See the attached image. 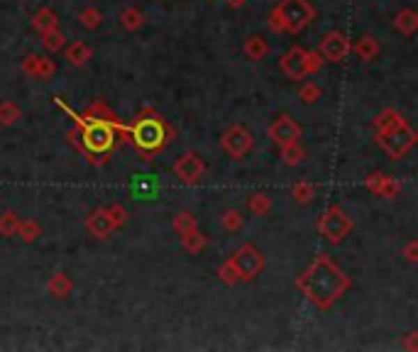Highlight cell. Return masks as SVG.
Wrapping results in <instances>:
<instances>
[{
    "instance_id": "1",
    "label": "cell",
    "mask_w": 418,
    "mask_h": 352,
    "mask_svg": "<svg viewBox=\"0 0 418 352\" xmlns=\"http://www.w3.org/2000/svg\"><path fill=\"white\" fill-rule=\"evenodd\" d=\"M350 286H353L350 277L340 267H335L328 254L316 257L296 279V289L320 311H328L340 296H345Z\"/></svg>"
},
{
    "instance_id": "2",
    "label": "cell",
    "mask_w": 418,
    "mask_h": 352,
    "mask_svg": "<svg viewBox=\"0 0 418 352\" xmlns=\"http://www.w3.org/2000/svg\"><path fill=\"white\" fill-rule=\"evenodd\" d=\"M125 132H130V137L137 144L139 152H157L164 144H169L171 137H174L169 125L162 118H157V115H139L137 123L125 130Z\"/></svg>"
},
{
    "instance_id": "3",
    "label": "cell",
    "mask_w": 418,
    "mask_h": 352,
    "mask_svg": "<svg viewBox=\"0 0 418 352\" xmlns=\"http://www.w3.org/2000/svg\"><path fill=\"white\" fill-rule=\"evenodd\" d=\"M81 123V144L88 154H108L115 147V130L118 125L103 120H79Z\"/></svg>"
},
{
    "instance_id": "4",
    "label": "cell",
    "mask_w": 418,
    "mask_h": 352,
    "mask_svg": "<svg viewBox=\"0 0 418 352\" xmlns=\"http://www.w3.org/2000/svg\"><path fill=\"white\" fill-rule=\"evenodd\" d=\"M416 139H418L416 130L406 120L401 125H396V128L387 130V132H377V144H382V149L392 159H401L406 152H411Z\"/></svg>"
},
{
    "instance_id": "5",
    "label": "cell",
    "mask_w": 418,
    "mask_h": 352,
    "mask_svg": "<svg viewBox=\"0 0 418 352\" xmlns=\"http://www.w3.org/2000/svg\"><path fill=\"white\" fill-rule=\"evenodd\" d=\"M277 10L284 20V32H289V35H299L316 17V10L311 8L309 0H281Z\"/></svg>"
},
{
    "instance_id": "6",
    "label": "cell",
    "mask_w": 418,
    "mask_h": 352,
    "mask_svg": "<svg viewBox=\"0 0 418 352\" xmlns=\"http://www.w3.org/2000/svg\"><path fill=\"white\" fill-rule=\"evenodd\" d=\"M350 230H353V220L348 218V213H345L340 206L325 208V213L320 215L318 220V233L323 235L330 245H340L350 235Z\"/></svg>"
},
{
    "instance_id": "7",
    "label": "cell",
    "mask_w": 418,
    "mask_h": 352,
    "mask_svg": "<svg viewBox=\"0 0 418 352\" xmlns=\"http://www.w3.org/2000/svg\"><path fill=\"white\" fill-rule=\"evenodd\" d=\"M230 262H233L240 282H252V279H257L264 269V257L254 245H242V247L230 257Z\"/></svg>"
},
{
    "instance_id": "8",
    "label": "cell",
    "mask_w": 418,
    "mask_h": 352,
    "mask_svg": "<svg viewBox=\"0 0 418 352\" xmlns=\"http://www.w3.org/2000/svg\"><path fill=\"white\" fill-rule=\"evenodd\" d=\"M220 147H223V152H228L235 162H240V159L247 157L249 149L254 147V137L247 128H242V125H233V128L220 137Z\"/></svg>"
},
{
    "instance_id": "9",
    "label": "cell",
    "mask_w": 418,
    "mask_h": 352,
    "mask_svg": "<svg viewBox=\"0 0 418 352\" xmlns=\"http://www.w3.org/2000/svg\"><path fill=\"white\" fill-rule=\"evenodd\" d=\"M171 171H174V176L181 181V184L191 186V184H199V181L203 179L206 164H203V159H201L196 152H184V154H181V157L174 162Z\"/></svg>"
},
{
    "instance_id": "10",
    "label": "cell",
    "mask_w": 418,
    "mask_h": 352,
    "mask_svg": "<svg viewBox=\"0 0 418 352\" xmlns=\"http://www.w3.org/2000/svg\"><path fill=\"white\" fill-rule=\"evenodd\" d=\"M350 49H353V45H350V40L343 32H328V35L323 37V42H320L318 54L323 56L325 61H330V64H340V61H345V56L350 54Z\"/></svg>"
},
{
    "instance_id": "11",
    "label": "cell",
    "mask_w": 418,
    "mask_h": 352,
    "mask_svg": "<svg viewBox=\"0 0 418 352\" xmlns=\"http://www.w3.org/2000/svg\"><path fill=\"white\" fill-rule=\"evenodd\" d=\"M269 139H272L274 144H289V142H296V139H301V125L296 123L291 115H281V118H277L272 125H269L267 130Z\"/></svg>"
},
{
    "instance_id": "12",
    "label": "cell",
    "mask_w": 418,
    "mask_h": 352,
    "mask_svg": "<svg viewBox=\"0 0 418 352\" xmlns=\"http://www.w3.org/2000/svg\"><path fill=\"white\" fill-rule=\"evenodd\" d=\"M279 69H281V74H284L286 79L304 81L306 76H309V71H306V49L291 47V49L281 56V61H279Z\"/></svg>"
},
{
    "instance_id": "13",
    "label": "cell",
    "mask_w": 418,
    "mask_h": 352,
    "mask_svg": "<svg viewBox=\"0 0 418 352\" xmlns=\"http://www.w3.org/2000/svg\"><path fill=\"white\" fill-rule=\"evenodd\" d=\"M86 230H88L95 240H105L118 228H115L113 220H110L108 208H95V211H91V215L86 218Z\"/></svg>"
},
{
    "instance_id": "14",
    "label": "cell",
    "mask_w": 418,
    "mask_h": 352,
    "mask_svg": "<svg viewBox=\"0 0 418 352\" xmlns=\"http://www.w3.org/2000/svg\"><path fill=\"white\" fill-rule=\"evenodd\" d=\"M364 186L372 191L374 196H384V199H396L401 194V184L387 174H369L364 179Z\"/></svg>"
},
{
    "instance_id": "15",
    "label": "cell",
    "mask_w": 418,
    "mask_h": 352,
    "mask_svg": "<svg viewBox=\"0 0 418 352\" xmlns=\"http://www.w3.org/2000/svg\"><path fill=\"white\" fill-rule=\"evenodd\" d=\"M47 291H49L52 298H56V301H61V298H66L71 291H74V282H71L69 274L64 272H56L54 277L47 282Z\"/></svg>"
},
{
    "instance_id": "16",
    "label": "cell",
    "mask_w": 418,
    "mask_h": 352,
    "mask_svg": "<svg viewBox=\"0 0 418 352\" xmlns=\"http://www.w3.org/2000/svg\"><path fill=\"white\" fill-rule=\"evenodd\" d=\"M350 52H355V54H357L362 61H374L379 56V52H382V47H379V42L374 40L372 35H364V37H359V40L355 42Z\"/></svg>"
},
{
    "instance_id": "17",
    "label": "cell",
    "mask_w": 418,
    "mask_h": 352,
    "mask_svg": "<svg viewBox=\"0 0 418 352\" xmlns=\"http://www.w3.org/2000/svg\"><path fill=\"white\" fill-rule=\"evenodd\" d=\"M242 52H245V56H247V59L262 61L264 56L269 54V42L264 40L262 35H249L247 40H245V45H242Z\"/></svg>"
},
{
    "instance_id": "18",
    "label": "cell",
    "mask_w": 418,
    "mask_h": 352,
    "mask_svg": "<svg viewBox=\"0 0 418 352\" xmlns=\"http://www.w3.org/2000/svg\"><path fill=\"white\" fill-rule=\"evenodd\" d=\"M394 30L396 32H401V35H406V37H411V35H416V30H418V15L413 10H401V13H396V17H394Z\"/></svg>"
},
{
    "instance_id": "19",
    "label": "cell",
    "mask_w": 418,
    "mask_h": 352,
    "mask_svg": "<svg viewBox=\"0 0 418 352\" xmlns=\"http://www.w3.org/2000/svg\"><path fill=\"white\" fill-rule=\"evenodd\" d=\"M281 162L286 164V167H299L301 162L306 159V149L301 147V142L296 139V142H289V144H281Z\"/></svg>"
},
{
    "instance_id": "20",
    "label": "cell",
    "mask_w": 418,
    "mask_h": 352,
    "mask_svg": "<svg viewBox=\"0 0 418 352\" xmlns=\"http://www.w3.org/2000/svg\"><path fill=\"white\" fill-rule=\"evenodd\" d=\"M91 56H93V49L86 42H74L71 47H66V61L71 66H84Z\"/></svg>"
},
{
    "instance_id": "21",
    "label": "cell",
    "mask_w": 418,
    "mask_h": 352,
    "mask_svg": "<svg viewBox=\"0 0 418 352\" xmlns=\"http://www.w3.org/2000/svg\"><path fill=\"white\" fill-rule=\"evenodd\" d=\"M86 118L88 120H103V123H113L120 128L118 123V115L113 113V110L105 105V100H93V103L88 105V110H86Z\"/></svg>"
},
{
    "instance_id": "22",
    "label": "cell",
    "mask_w": 418,
    "mask_h": 352,
    "mask_svg": "<svg viewBox=\"0 0 418 352\" xmlns=\"http://www.w3.org/2000/svg\"><path fill=\"white\" fill-rule=\"evenodd\" d=\"M401 123H403L401 113L394 108H387L374 118V132H387V130L396 128V125H401Z\"/></svg>"
},
{
    "instance_id": "23",
    "label": "cell",
    "mask_w": 418,
    "mask_h": 352,
    "mask_svg": "<svg viewBox=\"0 0 418 352\" xmlns=\"http://www.w3.org/2000/svg\"><path fill=\"white\" fill-rule=\"evenodd\" d=\"M206 245H208V240H206V235L201 233L199 228H194V230H189V233L181 235V247H184L189 254H199Z\"/></svg>"
},
{
    "instance_id": "24",
    "label": "cell",
    "mask_w": 418,
    "mask_h": 352,
    "mask_svg": "<svg viewBox=\"0 0 418 352\" xmlns=\"http://www.w3.org/2000/svg\"><path fill=\"white\" fill-rule=\"evenodd\" d=\"M56 22H59V17H56V13L49 10V8H40V10L32 15V27H35L40 35L52 30V27H56Z\"/></svg>"
},
{
    "instance_id": "25",
    "label": "cell",
    "mask_w": 418,
    "mask_h": 352,
    "mask_svg": "<svg viewBox=\"0 0 418 352\" xmlns=\"http://www.w3.org/2000/svg\"><path fill=\"white\" fill-rule=\"evenodd\" d=\"M247 208H249V213H254L257 218H264V215L272 211V196L257 191V194H252L247 199Z\"/></svg>"
},
{
    "instance_id": "26",
    "label": "cell",
    "mask_w": 418,
    "mask_h": 352,
    "mask_svg": "<svg viewBox=\"0 0 418 352\" xmlns=\"http://www.w3.org/2000/svg\"><path fill=\"white\" fill-rule=\"evenodd\" d=\"M142 25H145V15H142L137 8H127V10L120 13V27H123V30L134 32Z\"/></svg>"
},
{
    "instance_id": "27",
    "label": "cell",
    "mask_w": 418,
    "mask_h": 352,
    "mask_svg": "<svg viewBox=\"0 0 418 352\" xmlns=\"http://www.w3.org/2000/svg\"><path fill=\"white\" fill-rule=\"evenodd\" d=\"M15 235H20V240L22 243H35L37 238L42 235V228H40V223H37L35 218H27V220H20V225H17V233Z\"/></svg>"
},
{
    "instance_id": "28",
    "label": "cell",
    "mask_w": 418,
    "mask_h": 352,
    "mask_svg": "<svg viewBox=\"0 0 418 352\" xmlns=\"http://www.w3.org/2000/svg\"><path fill=\"white\" fill-rule=\"evenodd\" d=\"M66 45L64 35H61L59 27H52V30L42 32V47H45L47 52H61Z\"/></svg>"
},
{
    "instance_id": "29",
    "label": "cell",
    "mask_w": 418,
    "mask_h": 352,
    "mask_svg": "<svg viewBox=\"0 0 418 352\" xmlns=\"http://www.w3.org/2000/svg\"><path fill=\"white\" fill-rule=\"evenodd\" d=\"M22 110L17 103H13V100H3L0 103V125H6V128H10V125H15L17 120H20Z\"/></svg>"
},
{
    "instance_id": "30",
    "label": "cell",
    "mask_w": 418,
    "mask_h": 352,
    "mask_svg": "<svg viewBox=\"0 0 418 352\" xmlns=\"http://www.w3.org/2000/svg\"><path fill=\"white\" fill-rule=\"evenodd\" d=\"M242 223H245L242 213H240V211H235V208L225 211V213L220 215V228L228 230V233H238V230L242 228Z\"/></svg>"
},
{
    "instance_id": "31",
    "label": "cell",
    "mask_w": 418,
    "mask_h": 352,
    "mask_svg": "<svg viewBox=\"0 0 418 352\" xmlns=\"http://www.w3.org/2000/svg\"><path fill=\"white\" fill-rule=\"evenodd\" d=\"M294 201L299 206H306V204H311V201L316 199V186L314 184H309V181H299V184H294Z\"/></svg>"
},
{
    "instance_id": "32",
    "label": "cell",
    "mask_w": 418,
    "mask_h": 352,
    "mask_svg": "<svg viewBox=\"0 0 418 352\" xmlns=\"http://www.w3.org/2000/svg\"><path fill=\"white\" fill-rule=\"evenodd\" d=\"M320 95H323V89H320L318 84H314V81H306L304 86L299 89V98L304 100L306 105H314L320 100Z\"/></svg>"
},
{
    "instance_id": "33",
    "label": "cell",
    "mask_w": 418,
    "mask_h": 352,
    "mask_svg": "<svg viewBox=\"0 0 418 352\" xmlns=\"http://www.w3.org/2000/svg\"><path fill=\"white\" fill-rule=\"evenodd\" d=\"M17 225H20V218L13 211H6V213L0 215V235L3 238H13L17 233Z\"/></svg>"
},
{
    "instance_id": "34",
    "label": "cell",
    "mask_w": 418,
    "mask_h": 352,
    "mask_svg": "<svg viewBox=\"0 0 418 352\" xmlns=\"http://www.w3.org/2000/svg\"><path fill=\"white\" fill-rule=\"evenodd\" d=\"M79 22H81V27H86V30H98L100 22H103V15H100L95 8H86V10L79 15Z\"/></svg>"
},
{
    "instance_id": "35",
    "label": "cell",
    "mask_w": 418,
    "mask_h": 352,
    "mask_svg": "<svg viewBox=\"0 0 418 352\" xmlns=\"http://www.w3.org/2000/svg\"><path fill=\"white\" fill-rule=\"evenodd\" d=\"M54 74H56V64H54V61L47 59V56H40V61H37V69H35V76H32V79L47 81V79H52Z\"/></svg>"
},
{
    "instance_id": "36",
    "label": "cell",
    "mask_w": 418,
    "mask_h": 352,
    "mask_svg": "<svg viewBox=\"0 0 418 352\" xmlns=\"http://www.w3.org/2000/svg\"><path fill=\"white\" fill-rule=\"evenodd\" d=\"M171 225H174V233L181 238L184 233H189V230L196 228V218H194L191 213H179V215L174 218V223H171Z\"/></svg>"
},
{
    "instance_id": "37",
    "label": "cell",
    "mask_w": 418,
    "mask_h": 352,
    "mask_svg": "<svg viewBox=\"0 0 418 352\" xmlns=\"http://www.w3.org/2000/svg\"><path fill=\"white\" fill-rule=\"evenodd\" d=\"M218 277H220V282H223L225 286H235V284L240 282L238 272H235V267H233V262H230V259L218 267Z\"/></svg>"
},
{
    "instance_id": "38",
    "label": "cell",
    "mask_w": 418,
    "mask_h": 352,
    "mask_svg": "<svg viewBox=\"0 0 418 352\" xmlns=\"http://www.w3.org/2000/svg\"><path fill=\"white\" fill-rule=\"evenodd\" d=\"M108 215H110V220H113V225H115V228H123V225H125V220H127V211H125L120 204L108 206Z\"/></svg>"
},
{
    "instance_id": "39",
    "label": "cell",
    "mask_w": 418,
    "mask_h": 352,
    "mask_svg": "<svg viewBox=\"0 0 418 352\" xmlns=\"http://www.w3.org/2000/svg\"><path fill=\"white\" fill-rule=\"evenodd\" d=\"M267 25H269V30H272L274 35H281V32H284V20H281V15H279L277 6H274V8H272V13H269Z\"/></svg>"
},
{
    "instance_id": "40",
    "label": "cell",
    "mask_w": 418,
    "mask_h": 352,
    "mask_svg": "<svg viewBox=\"0 0 418 352\" xmlns=\"http://www.w3.org/2000/svg\"><path fill=\"white\" fill-rule=\"evenodd\" d=\"M320 64H323V56L318 54V49L306 52V71H309V76L316 74V71H320Z\"/></svg>"
},
{
    "instance_id": "41",
    "label": "cell",
    "mask_w": 418,
    "mask_h": 352,
    "mask_svg": "<svg viewBox=\"0 0 418 352\" xmlns=\"http://www.w3.org/2000/svg\"><path fill=\"white\" fill-rule=\"evenodd\" d=\"M401 254L406 257V262L416 264L418 262V240H411V243H406V247L401 250Z\"/></svg>"
},
{
    "instance_id": "42",
    "label": "cell",
    "mask_w": 418,
    "mask_h": 352,
    "mask_svg": "<svg viewBox=\"0 0 418 352\" xmlns=\"http://www.w3.org/2000/svg\"><path fill=\"white\" fill-rule=\"evenodd\" d=\"M66 142L74 144L76 149H81V152H84V144H81V123H76V128L66 132Z\"/></svg>"
},
{
    "instance_id": "43",
    "label": "cell",
    "mask_w": 418,
    "mask_h": 352,
    "mask_svg": "<svg viewBox=\"0 0 418 352\" xmlns=\"http://www.w3.org/2000/svg\"><path fill=\"white\" fill-rule=\"evenodd\" d=\"M37 61H40V54H27L25 59H22V71H25L27 76H35V69H37Z\"/></svg>"
},
{
    "instance_id": "44",
    "label": "cell",
    "mask_w": 418,
    "mask_h": 352,
    "mask_svg": "<svg viewBox=\"0 0 418 352\" xmlns=\"http://www.w3.org/2000/svg\"><path fill=\"white\" fill-rule=\"evenodd\" d=\"M406 350H418V332H411L406 337Z\"/></svg>"
},
{
    "instance_id": "45",
    "label": "cell",
    "mask_w": 418,
    "mask_h": 352,
    "mask_svg": "<svg viewBox=\"0 0 418 352\" xmlns=\"http://www.w3.org/2000/svg\"><path fill=\"white\" fill-rule=\"evenodd\" d=\"M225 3H228L230 8H240L245 3V0H225Z\"/></svg>"
}]
</instances>
